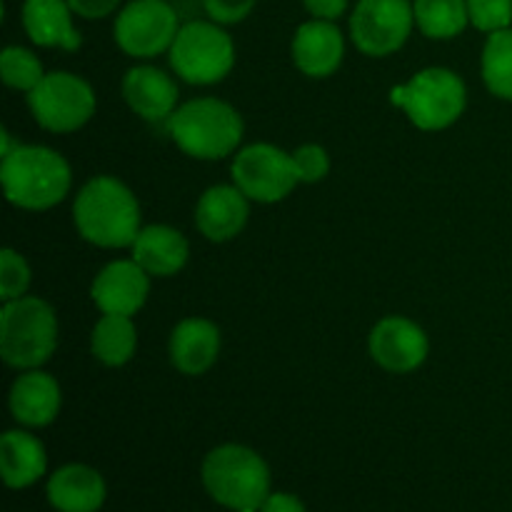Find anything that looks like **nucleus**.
<instances>
[{
    "mask_svg": "<svg viewBox=\"0 0 512 512\" xmlns=\"http://www.w3.org/2000/svg\"><path fill=\"white\" fill-rule=\"evenodd\" d=\"M75 228L100 248L133 245L140 233V205L120 180L98 175L88 180L73 205Z\"/></svg>",
    "mask_w": 512,
    "mask_h": 512,
    "instance_id": "1",
    "label": "nucleus"
},
{
    "mask_svg": "<svg viewBox=\"0 0 512 512\" xmlns=\"http://www.w3.org/2000/svg\"><path fill=\"white\" fill-rule=\"evenodd\" d=\"M5 198L23 210H48L70 190V165L45 145H15L0 165Z\"/></svg>",
    "mask_w": 512,
    "mask_h": 512,
    "instance_id": "2",
    "label": "nucleus"
},
{
    "mask_svg": "<svg viewBox=\"0 0 512 512\" xmlns=\"http://www.w3.org/2000/svg\"><path fill=\"white\" fill-rule=\"evenodd\" d=\"M203 485L210 498L233 512H260L270 495V470L245 445H220L203 463Z\"/></svg>",
    "mask_w": 512,
    "mask_h": 512,
    "instance_id": "3",
    "label": "nucleus"
},
{
    "mask_svg": "<svg viewBox=\"0 0 512 512\" xmlns=\"http://www.w3.org/2000/svg\"><path fill=\"white\" fill-rule=\"evenodd\" d=\"M168 133L190 158L220 160L240 145L243 118L218 98L188 100L168 118Z\"/></svg>",
    "mask_w": 512,
    "mask_h": 512,
    "instance_id": "4",
    "label": "nucleus"
},
{
    "mask_svg": "<svg viewBox=\"0 0 512 512\" xmlns=\"http://www.w3.org/2000/svg\"><path fill=\"white\" fill-rule=\"evenodd\" d=\"M58 345L55 310L40 298H18L0 313V355L10 368L35 370L48 363Z\"/></svg>",
    "mask_w": 512,
    "mask_h": 512,
    "instance_id": "5",
    "label": "nucleus"
},
{
    "mask_svg": "<svg viewBox=\"0 0 512 512\" xmlns=\"http://www.w3.org/2000/svg\"><path fill=\"white\" fill-rule=\"evenodd\" d=\"M393 103L408 113L420 130H443L463 115L468 95L460 75L448 68H428L408 85L393 90Z\"/></svg>",
    "mask_w": 512,
    "mask_h": 512,
    "instance_id": "6",
    "label": "nucleus"
},
{
    "mask_svg": "<svg viewBox=\"0 0 512 512\" xmlns=\"http://www.w3.org/2000/svg\"><path fill=\"white\" fill-rule=\"evenodd\" d=\"M235 45L220 25L193 20L180 25L170 45V65L190 85L220 83L233 70Z\"/></svg>",
    "mask_w": 512,
    "mask_h": 512,
    "instance_id": "7",
    "label": "nucleus"
},
{
    "mask_svg": "<svg viewBox=\"0 0 512 512\" xmlns=\"http://www.w3.org/2000/svg\"><path fill=\"white\" fill-rule=\"evenodd\" d=\"M28 108L43 128L53 133L78 130L93 118L95 93L80 75L48 73L28 93Z\"/></svg>",
    "mask_w": 512,
    "mask_h": 512,
    "instance_id": "8",
    "label": "nucleus"
},
{
    "mask_svg": "<svg viewBox=\"0 0 512 512\" xmlns=\"http://www.w3.org/2000/svg\"><path fill=\"white\" fill-rule=\"evenodd\" d=\"M178 13L165 0H133L115 18V43L130 58H155L178 35Z\"/></svg>",
    "mask_w": 512,
    "mask_h": 512,
    "instance_id": "9",
    "label": "nucleus"
},
{
    "mask_svg": "<svg viewBox=\"0 0 512 512\" xmlns=\"http://www.w3.org/2000/svg\"><path fill=\"white\" fill-rule=\"evenodd\" d=\"M233 180L250 200L258 203H278L300 183L293 155L268 143L248 145L235 155Z\"/></svg>",
    "mask_w": 512,
    "mask_h": 512,
    "instance_id": "10",
    "label": "nucleus"
},
{
    "mask_svg": "<svg viewBox=\"0 0 512 512\" xmlns=\"http://www.w3.org/2000/svg\"><path fill=\"white\" fill-rule=\"evenodd\" d=\"M415 23L408 0H360L350 18V35L365 55H390L403 48Z\"/></svg>",
    "mask_w": 512,
    "mask_h": 512,
    "instance_id": "11",
    "label": "nucleus"
},
{
    "mask_svg": "<svg viewBox=\"0 0 512 512\" xmlns=\"http://www.w3.org/2000/svg\"><path fill=\"white\" fill-rule=\"evenodd\" d=\"M428 335L413 320L390 315L370 333V355L390 373H410L428 358Z\"/></svg>",
    "mask_w": 512,
    "mask_h": 512,
    "instance_id": "12",
    "label": "nucleus"
},
{
    "mask_svg": "<svg viewBox=\"0 0 512 512\" xmlns=\"http://www.w3.org/2000/svg\"><path fill=\"white\" fill-rule=\"evenodd\" d=\"M150 293L148 273L135 260H115L93 280V303L103 315H135Z\"/></svg>",
    "mask_w": 512,
    "mask_h": 512,
    "instance_id": "13",
    "label": "nucleus"
},
{
    "mask_svg": "<svg viewBox=\"0 0 512 512\" xmlns=\"http://www.w3.org/2000/svg\"><path fill=\"white\" fill-rule=\"evenodd\" d=\"M345 43L343 33L333 20H310L295 30L293 60L300 73L310 78H328L343 63Z\"/></svg>",
    "mask_w": 512,
    "mask_h": 512,
    "instance_id": "14",
    "label": "nucleus"
},
{
    "mask_svg": "<svg viewBox=\"0 0 512 512\" xmlns=\"http://www.w3.org/2000/svg\"><path fill=\"white\" fill-rule=\"evenodd\" d=\"M248 195L238 185H215L205 190L195 208V225L213 243L235 238L248 223Z\"/></svg>",
    "mask_w": 512,
    "mask_h": 512,
    "instance_id": "15",
    "label": "nucleus"
},
{
    "mask_svg": "<svg viewBox=\"0 0 512 512\" xmlns=\"http://www.w3.org/2000/svg\"><path fill=\"white\" fill-rule=\"evenodd\" d=\"M123 98L133 108V113L150 123H158V120H168L178 110L175 108L178 85L163 70L153 68V65H138V68L128 70V75L123 78Z\"/></svg>",
    "mask_w": 512,
    "mask_h": 512,
    "instance_id": "16",
    "label": "nucleus"
},
{
    "mask_svg": "<svg viewBox=\"0 0 512 512\" xmlns=\"http://www.w3.org/2000/svg\"><path fill=\"white\" fill-rule=\"evenodd\" d=\"M60 385L55 383L53 375L40 373V370H28L20 375L10 388V413L20 425L28 428H43L55 420L60 413Z\"/></svg>",
    "mask_w": 512,
    "mask_h": 512,
    "instance_id": "17",
    "label": "nucleus"
},
{
    "mask_svg": "<svg viewBox=\"0 0 512 512\" xmlns=\"http://www.w3.org/2000/svg\"><path fill=\"white\" fill-rule=\"evenodd\" d=\"M48 500L58 512H98L105 503L103 475L88 465H65L50 475Z\"/></svg>",
    "mask_w": 512,
    "mask_h": 512,
    "instance_id": "18",
    "label": "nucleus"
},
{
    "mask_svg": "<svg viewBox=\"0 0 512 512\" xmlns=\"http://www.w3.org/2000/svg\"><path fill=\"white\" fill-rule=\"evenodd\" d=\"M220 353V330L205 318H188L170 335V360L185 375H203Z\"/></svg>",
    "mask_w": 512,
    "mask_h": 512,
    "instance_id": "19",
    "label": "nucleus"
},
{
    "mask_svg": "<svg viewBox=\"0 0 512 512\" xmlns=\"http://www.w3.org/2000/svg\"><path fill=\"white\" fill-rule=\"evenodd\" d=\"M68 0H25L23 25L35 45L43 48H80V35L70 18Z\"/></svg>",
    "mask_w": 512,
    "mask_h": 512,
    "instance_id": "20",
    "label": "nucleus"
},
{
    "mask_svg": "<svg viewBox=\"0 0 512 512\" xmlns=\"http://www.w3.org/2000/svg\"><path fill=\"white\" fill-rule=\"evenodd\" d=\"M188 240L168 225H148L133 243V260L148 275L168 278L188 263Z\"/></svg>",
    "mask_w": 512,
    "mask_h": 512,
    "instance_id": "21",
    "label": "nucleus"
},
{
    "mask_svg": "<svg viewBox=\"0 0 512 512\" xmlns=\"http://www.w3.org/2000/svg\"><path fill=\"white\" fill-rule=\"evenodd\" d=\"M45 465V448L35 435L25 430H8L0 438V473L8 488H30L45 473Z\"/></svg>",
    "mask_w": 512,
    "mask_h": 512,
    "instance_id": "22",
    "label": "nucleus"
},
{
    "mask_svg": "<svg viewBox=\"0 0 512 512\" xmlns=\"http://www.w3.org/2000/svg\"><path fill=\"white\" fill-rule=\"evenodd\" d=\"M135 345H138V335H135L130 315H103L90 335L93 355L110 368L128 363L135 353Z\"/></svg>",
    "mask_w": 512,
    "mask_h": 512,
    "instance_id": "23",
    "label": "nucleus"
},
{
    "mask_svg": "<svg viewBox=\"0 0 512 512\" xmlns=\"http://www.w3.org/2000/svg\"><path fill=\"white\" fill-rule=\"evenodd\" d=\"M413 10L418 28L435 40L455 38L470 23L468 0H415Z\"/></svg>",
    "mask_w": 512,
    "mask_h": 512,
    "instance_id": "24",
    "label": "nucleus"
},
{
    "mask_svg": "<svg viewBox=\"0 0 512 512\" xmlns=\"http://www.w3.org/2000/svg\"><path fill=\"white\" fill-rule=\"evenodd\" d=\"M483 80L490 93L512 100V28L490 33L483 50Z\"/></svg>",
    "mask_w": 512,
    "mask_h": 512,
    "instance_id": "25",
    "label": "nucleus"
},
{
    "mask_svg": "<svg viewBox=\"0 0 512 512\" xmlns=\"http://www.w3.org/2000/svg\"><path fill=\"white\" fill-rule=\"evenodd\" d=\"M0 73L8 88L25 90V93H30L45 78L40 60L30 50L15 48V45L5 48L0 55Z\"/></svg>",
    "mask_w": 512,
    "mask_h": 512,
    "instance_id": "26",
    "label": "nucleus"
},
{
    "mask_svg": "<svg viewBox=\"0 0 512 512\" xmlns=\"http://www.w3.org/2000/svg\"><path fill=\"white\" fill-rule=\"evenodd\" d=\"M30 285V268L15 250L5 248L0 253V298L3 303L23 298Z\"/></svg>",
    "mask_w": 512,
    "mask_h": 512,
    "instance_id": "27",
    "label": "nucleus"
},
{
    "mask_svg": "<svg viewBox=\"0 0 512 512\" xmlns=\"http://www.w3.org/2000/svg\"><path fill=\"white\" fill-rule=\"evenodd\" d=\"M470 23L485 33L510 28L512 0H468Z\"/></svg>",
    "mask_w": 512,
    "mask_h": 512,
    "instance_id": "28",
    "label": "nucleus"
},
{
    "mask_svg": "<svg viewBox=\"0 0 512 512\" xmlns=\"http://www.w3.org/2000/svg\"><path fill=\"white\" fill-rule=\"evenodd\" d=\"M293 163L300 183H318L330 170V158L320 145H303V148H298L293 153Z\"/></svg>",
    "mask_w": 512,
    "mask_h": 512,
    "instance_id": "29",
    "label": "nucleus"
},
{
    "mask_svg": "<svg viewBox=\"0 0 512 512\" xmlns=\"http://www.w3.org/2000/svg\"><path fill=\"white\" fill-rule=\"evenodd\" d=\"M203 5L215 23L233 25L248 18L255 0H203Z\"/></svg>",
    "mask_w": 512,
    "mask_h": 512,
    "instance_id": "30",
    "label": "nucleus"
},
{
    "mask_svg": "<svg viewBox=\"0 0 512 512\" xmlns=\"http://www.w3.org/2000/svg\"><path fill=\"white\" fill-rule=\"evenodd\" d=\"M73 13L83 15V18H105V15L113 13L120 5V0H68Z\"/></svg>",
    "mask_w": 512,
    "mask_h": 512,
    "instance_id": "31",
    "label": "nucleus"
},
{
    "mask_svg": "<svg viewBox=\"0 0 512 512\" xmlns=\"http://www.w3.org/2000/svg\"><path fill=\"white\" fill-rule=\"evenodd\" d=\"M303 3L318 20H335L348 8V0H303Z\"/></svg>",
    "mask_w": 512,
    "mask_h": 512,
    "instance_id": "32",
    "label": "nucleus"
},
{
    "mask_svg": "<svg viewBox=\"0 0 512 512\" xmlns=\"http://www.w3.org/2000/svg\"><path fill=\"white\" fill-rule=\"evenodd\" d=\"M260 512H305V505L290 493H270Z\"/></svg>",
    "mask_w": 512,
    "mask_h": 512,
    "instance_id": "33",
    "label": "nucleus"
}]
</instances>
